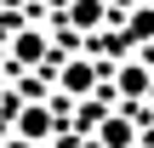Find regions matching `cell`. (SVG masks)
Listing matches in <instances>:
<instances>
[{"label": "cell", "mask_w": 154, "mask_h": 148, "mask_svg": "<svg viewBox=\"0 0 154 148\" xmlns=\"http://www.w3.org/2000/svg\"><path fill=\"white\" fill-rule=\"evenodd\" d=\"M63 23L74 34H97V29H109V0H69L63 6Z\"/></svg>", "instance_id": "obj_4"}, {"label": "cell", "mask_w": 154, "mask_h": 148, "mask_svg": "<svg viewBox=\"0 0 154 148\" xmlns=\"http://www.w3.org/2000/svg\"><path fill=\"white\" fill-rule=\"evenodd\" d=\"M0 103H6V80H0Z\"/></svg>", "instance_id": "obj_9"}, {"label": "cell", "mask_w": 154, "mask_h": 148, "mask_svg": "<svg viewBox=\"0 0 154 148\" xmlns=\"http://www.w3.org/2000/svg\"><path fill=\"white\" fill-rule=\"evenodd\" d=\"M6 57H11V68H40V63L51 57V34H46L40 23H23V29H11Z\"/></svg>", "instance_id": "obj_2"}, {"label": "cell", "mask_w": 154, "mask_h": 148, "mask_svg": "<svg viewBox=\"0 0 154 148\" xmlns=\"http://www.w3.org/2000/svg\"><path fill=\"white\" fill-rule=\"evenodd\" d=\"M23 6H29V0H0V11H23Z\"/></svg>", "instance_id": "obj_8"}, {"label": "cell", "mask_w": 154, "mask_h": 148, "mask_svg": "<svg viewBox=\"0 0 154 148\" xmlns=\"http://www.w3.org/2000/svg\"><path fill=\"white\" fill-rule=\"evenodd\" d=\"M97 86H103L97 57H63V63H57V91H63V97H91Z\"/></svg>", "instance_id": "obj_3"}, {"label": "cell", "mask_w": 154, "mask_h": 148, "mask_svg": "<svg viewBox=\"0 0 154 148\" xmlns=\"http://www.w3.org/2000/svg\"><path fill=\"white\" fill-rule=\"evenodd\" d=\"M97 143H103V148H137V125H131V114H109V120L97 125Z\"/></svg>", "instance_id": "obj_7"}, {"label": "cell", "mask_w": 154, "mask_h": 148, "mask_svg": "<svg viewBox=\"0 0 154 148\" xmlns=\"http://www.w3.org/2000/svg\"><path fill=\"white\" fill-rule=\"evenodd\" d=\"M114 91H120V97H131V103H137V97H154V68L143 63V57L120 63V68H114Z\"/></svg>", "instance_id": "obj_5"}, {"label": "cell", "mask_w": 154, "mask_h": 148, "mask_svg": "<svg viewBox=\"0 0 154 148\" xmlns=\"http://www.w3.org/2000/svg\"><path fill=\"white\" fill-rule=\"evenodd\" d=\"M51 131H57V108L51 103H34V97L29 103H11V137L17 143H46Z\"/></svg>", "instance_id": "obj_1"}, {"label": "cell", "mask_w": 154, "mask_h": 148, "mask_svg": "<svg viewBox=\"0 0 154 148\" xmlns=\"http://www.w3.org/2000/svg\"><path fill=\"white\" fill-rule=\"evenodd\" d=\"M149 40H154V0H149V6H131V11H126V23H120L114 46H149Z\"/></svg>", "instance_id": "obj_6"}]
</instances>
